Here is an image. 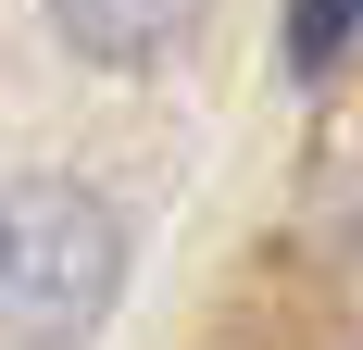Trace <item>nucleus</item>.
<instances>
[{"instance_id": "nucleus-2", "label": "nucleus", "mask_w": 363, "mask_h": 350, "mask_svg": "<svg viewBox=\"0 0 363 350\" xmlns=\"http://www.w3.org/2000/svg\"><path fill=\"white\" fill-rule=\"evenodd\" d=\"M188 13H201V0H50V26H63L88 63H150V50H176Z\"/></svg>"}, {"instance_id": "nucleus-3", "label": "nucleus", "mask_w": 363, "mask_h": 350, "mask_svg": "<svg viewBox=\"0 0 363 350\" xmlns=\"http://www.w3.org/2000/svg\"><path fill=\"white\" fill-rule=\"evenodd\" d=\"M351 26H363V0H301V13H289V63L326 75L338 50H351Z\"/></svg>"}, {"instance_id": "nucleus-1", "label": "nucleus", "mask_w": 363, "mask_h": 350, "mask_svg": "<svg viewBox=\"0 0 363 350\" xmlns=\"http://www.w3.org/2000/svg\"><path fill=\"white\" fill-rule=\"evenodd\" d=\"M125 288V225L101 188L26 175L0 188V350H75Z\"/></svg>"}]
</instances>
